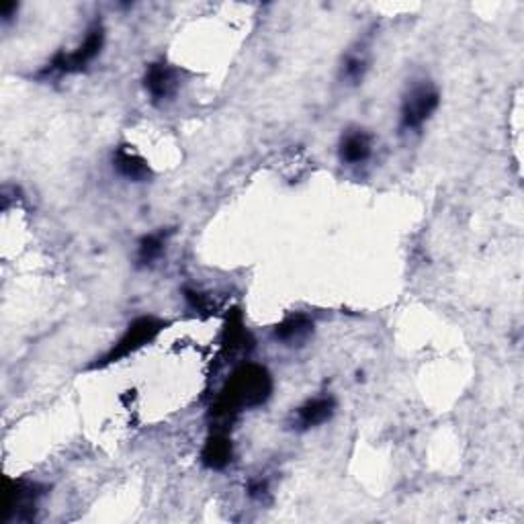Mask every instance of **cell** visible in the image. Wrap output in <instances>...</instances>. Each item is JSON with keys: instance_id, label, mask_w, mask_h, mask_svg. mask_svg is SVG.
Returning <instances> with one entry per match:
<instances>
[{"instance_id": "obj_1", "label": "cell", "mask_w": 524, "mask_h": 524, "mask_svg": "<svg viewBox=\"0 0 524 524\" xmlns=\"http://www.w3.org/2000/svg\"><path fill=\"white\" fill-rule=\"evenodd\" d=\"M273 393V377L266 367L246 363L240 365L230 375L225 385L219 392L217 400L211 406V420L214 430H225L236 420L240 412L258 408L266 403Z\"/></svg>"}, {"instance_id": "obj_2", "label": "cell", "mask_w": 524, "mask_h": 524, "mask_svg": "<svg viewBox=\"0 0 524 524\" xmlns=\"http://www.w3.org/2000/svg\"><path fill=\"white\" fill-rule=\"evenodd\" d=\"M166 325H168L166 320H162V317H156V316L136 317V320L127 325V330L123 332L122 338H119L101 359H97V363L90 365V369H103V367L113 365L117 363V360L133 355V352L144 349L146 344L154 342Z\"/></svg>"}, {"instance_id": "obj_3", "label": "cell", "mask_w": 524, "mask_h": 524, "mask_svg": "<svg viewBox=\"0 0 524 524\" xmlns=\"http://www.w3.org/2000/svg\"><path fill=\"white\" fill-rule=\"evenodd\" d=\"M103 46H105V27L97 21V23L87 31V38H84L82 44L70 54L66 52L55 54L52 62L41 70V76H66V74L82 72L90 62L98 58V54L103 52Z\"/></svg>"}, {"instance_id": "obj_4", "label": "cell", "mask_w": 524, "mask_h": 524, "mask_svg": "<svg viewBox=\"0 0 524 524\" xmlns=\"http://www.w3.org/2000/svg\"><path fill=\"white\" fill-rule=\"evenodd\" d=\"M441 105V95L428 82L416 84L410 89V93L403 97L400 109V130L401 131H418L422 125L435 115V111Z\"/></svg>"}, {"instance_id": "obj_5", "label": "cell", "mask_w": 524, "mask_h": 524, "mask_svg": "<svg viewBox=\"0 0 524 524\" xmlns=\"http://www.w3.org/2000/svg\"><path fill=\"white\" fill-rule=\"evenodd\" d=\"M44 495V487L35 481L27 479H11L6 487V502H4V519L11 520H33L38 502Z\"/></svg>"}, {"instance_id": "obj_6", "label": "cell", "mask_w": 524, "mask_h": 524, "mask_svg": "<svg viewBox=\"0 0 524 524\" xmlns=\"http://www.w3.org/2000/svg\"><path fill=\"white\" fill-rule=\"evenodd\" d=\"M144 87L156 105L170 101V98H174L176 93H179V70L168 66L165 62L150 63L144 74Z\"/></svg>"}, {"instance_id": "obj_7", "label": "cell", "mask_w": 524, "mask_h": 524, "mask_svg": "<svg viewBox=\"0 0 524 524\" xmlns=\"http://www.w3.org/2000/svg\"><path fill=\"white\" fill-rule=\"evenodd\" d=\"M336 412V400L332 395H320V398H311L303 406L295 410L293 416V428L295 430H309L317 428L322 424L330 422L332 416Z\"/></svg>"}, {"instance_id": "obj_8", "label": "cell", "mask_w": 524, "mask_h": 524, "mask_svg": "<svg viewBox=\"0 0 524 524\" xmlns=\"http://www.w3.org/2000/svg\"><path fill=\"white\" fill-rule=\"evenodd\" d=\"M233 449L225 430H214L201 451V463L211 471H222L232 463Z\"/></svg>"}, {"instance_id": "obj_9", "label": "cell", "mask_w": 524, "mask_h": 524, "mask_svg": "<svg viewBox=\"0 0 524 524\" xmlns=\"http://www.w3.org/2000/svg\"><path fill=\"white\" fill-rule=\"evenodd\" d=\"M338 154L344 165H363V162L369 160L373 154V138L363 130L349 131L346 136H342V139H340Z\"/></svg>"}, {"instance_id": "obj_10", "label": "cell", "mask_w": 524, "mask_h": 524, "mask_svg": "<svg viewBox=\"0 0 524 524\" xmlns=\"http://www.w3.org/2000/svg\"><path fill=\"white\" fill-rule=\"evenodd\" d=\"M113 168L127 181L133 182H144L152 176V170L148 166V162L141 158L138 152L130 150V146H119L113 152Z\"/></svg>"}, {"instance_id": "obj_11", "label": "cell", "mask_w": 524, "mask_h": 524, "mask_svg": "<svg viewBox=\"0 0 524 524\" xmlns=\"http://www.w3.org/2000/svg\"><path fill=\"white\" fill-rule=\"evenodd\" d=\"M311 334H314V320L306 314H293L285 317L273 332L275 340L285 342L289 346L306 342Z\"/></svg>"}, {"instance_id": "obj_12", "label": "cell", "mask_w": 524, "mask_h": 524, "mask_svg": "<svg viewBox=\"0 0 524 524\" xmlns=\"http://www.w3.org/2000/svg\"><path fill=\"white\" fill-rule=\"evenodd\" d=\"M170 232H156V233H148L139 240L138 244V266H152L156 260H160L162 254H165L166 248V240H168Z\"/></svg>"}, {"instance_id": "obj_13", "label": "cell", "mask_w": 524, "mask_h": 524, "mask_svg": "<svg viewBox=\"0 0 524 524\" xmlns=\"http://www.w3.org/2000/svg\"><path fill=\"white\" fill-rule=\"evenodd\" d=\"M367 68H369V62H367L365 55L360 54H351L349 58L344 60L342 66V76L352 84H359L367 74Z\"/></svg>"}, {"instance_id": "obj_14", "label": "cell", "mask_w": 524, "mask_h": 524, "mask_svg": "<svg viewBox=\"0 0 524 524\" xmlns=\"http://www.w3.org/2000/svg\"><path fill=\"white\" fill-rule=\"evenodd\" d=\"M185 297H187L189 306L197 311H214L216 309V301L211 300L207 293H199V292H193V289H185Z\"/></svg>"}, {"instance_id": "obj_15", "label": "cell", "mask_w": 524, "mask_h": 524, "mask_svg": "<svg viewBox=\"0 0 524 524\" xmlns=\"http://www.w3.org/2000/svg\"><path fill=\"white\" fill-rule=\"evenodd\" d=\"M266 492H268V486H266V481H262V479L250 481V486H248V494H250L252 498L262 500V495H266Z\"/></svg>"}, {"instance_id": "obj_16", "label": "cell", "mask_w": 524, "mask_h": 524, "mask_svg": "<svg viewBox=\"0 0 524 524\" xmlns=\"http://www.w3.org/2000/svg\"><path fill=\"white\" fill-rule=\"evenodd\" d=\"M15 13H17V3H3V6H0V17H3L4 23H9Z\"/></svg>"}]
</instances>
